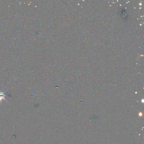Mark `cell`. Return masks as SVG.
<instances>
[{
  "instance_id": "1",
  "label": "cell",
  "mask_w": 144,
  "mask_h": 144,
  "mask_svg": "<svg viewBox=\"0 0 144 144\" xmlns=\"http://www.w3.org/2000/svg\"><path fill=\"white\" fill-rule=\"evenodd\" d=\"M5 96H6V95L5 94V93L3 92L0 91V102H1L3 100H4L6 101L7 102H8L5 99Z\"/></svg>"
}]
</instances>
